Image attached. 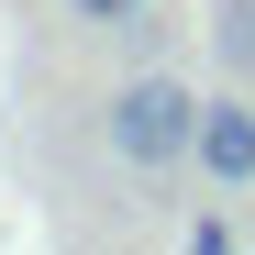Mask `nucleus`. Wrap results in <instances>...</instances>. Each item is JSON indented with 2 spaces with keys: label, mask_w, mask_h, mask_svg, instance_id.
<instances>
[{
  "label": "nucleus",
  "mask_w": 255,
  "mask_h": 255,
  "mask_svg": "<svg viewBox=\"0 0 255 255\" xmlns=\"http://www.w3.org/2000/svg\"><path fill=\"white\" fill-rule=\"evenodd\" d=\"M222 56L255 78V0H233V11H222Z\"/></svg>",
  "instance_id": "20e7f679"
},
{
  "label": "nucleus",
  "mask_w": 255,
  "mask_h": 255,
  "mask_svg": "<svg viewBox=\"0 0 255 255\" xmlns=\"http://www.w3.org/2000/svg\"><path fill=\"white\" fill-rule=\"evenodd\" d=\"M155 0H67V22H89V33H122V22H144Z\"/></svg>",
  "instance_id": "7ed1b4c3"
},
{
  "label": "nucleus",
  "mask_w": 255,
  "mask_h": 255,
  "mask_svg": "<svg viewBox=\"0 0 255 255\" xmlns=\"http://www.w3.org/2000/svg\"><path fill=\"white\" fill-rule=\"evenodd\" d=\"M189 166H200L211 189H255V100H244V89L200 100V122H189Z\"/></svg>",
  "instance_id": "f03ea898"
},
{
  "label": "nucleus",
  "mask_w": 255,
  "mask_h": 255,
  "mask_svg": "<svg viewBox=\"0 0 255 255\" xmlns=\"http://www.w3.org/2000/svg\"><path fill=\"white\" fill-rule=\"evenodd\" d=\"M189 122H200V89L155 67V78H133L111 100V155L144 166V178H166V166H189Z\"/></svg>",
  "instance_id": "f257e3e1"
}]
</instances>
